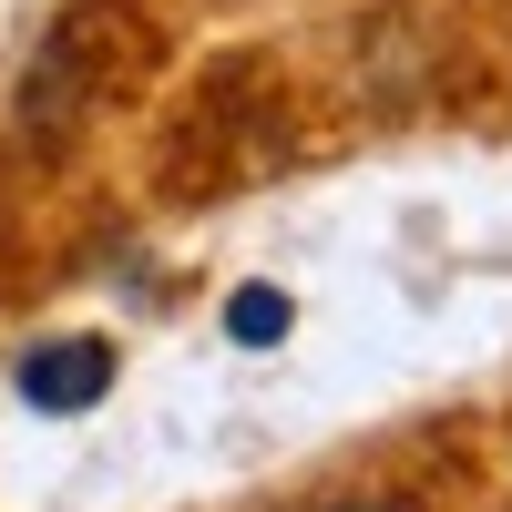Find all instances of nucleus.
I'll return each instance as SVG.
<instances>
[{
    "instance_id": "nucleus-2",
    "label": "nucleus",
    "mask_w": 512,
    "mask_h": 512,
    "mask_svg": "<svg viewBox=\"0 0 512 512\" xmlns=\"http://www.w3.org/2000/svg\"><path fill=\"white\" fill-rule=\"evenodd\" d=\"M297 164V93L277 52H226L205 62L175 113L154 123V195L164 205H226Z\"/></svg>"
},
{
    "instance_id": "nucleus-5",
    "label": "nucleus",
    "mask_w": 512,
    "mask_h": 512,
    "mask_svg": "<svg viewBox=\"0 0 512 512\" xmlns=\"http://www.w3.org/2000/svg\"><path fill=\"white\" fill-rule=\"evenodd\" d=\"M297 512H431V492H420V482H349V492H318Z\"/></svg>"
},
{
    "instance_id": "nucleus-1",
    "label": "nucleus",
    "mask_w": 512,
    "mask_h": 512,
    "mask_svg": "<svg viewBox=\"0 0 512 512\" xmlns=\"http://www.w3.org/2000/svg\"><path fill=\"white\" fill-rule=\"evenodd\" d=\"M175 52V31H164L154 0H62L41 41L21 52V82H11V134L31 154H72L93 144L103 123L144 93Z\"/></svg>"
},
{
    "instance_id": "nucleus-4",
    "label": "nucleus",
    "mask_w": 512,
    "mask_h": 512,
    "mask_svg": "<svg viewBox=\"0 0 512 512\" xmlns=\"http://www.w3.org/2000/svg\"><path fill=\"white\" fill-rule=\"evenodd\" d=\"M287 287H236L226 297V338H236V349H277V338H287Z\"/></svg>"
},
{
    "instance_id": "nucleus-3",
    "label": "nucleus",
    "mask_w": 512,
    "mask_h": 512,
    "mask_svg": "<svg viewBox=\"0 0 512 512\" xmlns=\"http://www.w3.org/2000/svg\"><path fill=\"white\" fill-rule=\"evenodd\" d=\"M11 390H21V410H41V420H72V410H93V400L113 390V338H93V328L31 338V349L11 359Z\"/></svg>"
}]
</instances>
